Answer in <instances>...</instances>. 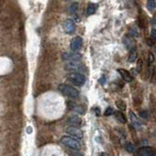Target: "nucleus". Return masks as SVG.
I'll use <instances>...</instances> for the list:
<instances>
[{
	"mask_svg": "<svg viewBox=\"0 0 156 156\" xmlns=\"http://www.w3.org/2000/svg\"><path fill=\"white\" fill-rule=\"evenodd\" d=\"M61 143L65 145L66 147L70 148L72 150H79L81 148V144L76 139L70 138L69 136H63L61 138Z\"/></svg>",
	"mask_w": 156,
	"mask_h": 156,
	"instance_id": "1",
	"label": "nucleus"
},
{
	"mask_svg": "<svg viewBox=\"0 0 156 156\" xmlns=\"http://www.w3.org/2000/svg\"><path fill=\"white\" fill-rule=\"evenodd\" d=\"M59 90L65 96V97L71 98V99H76L79 96V92H78L75 88H73L69 85L66 84H62L59 86Z\"/></svg>",
	"mask_w": 156,
	"mask_h": 156,
	"instance_id": "2",
	"label": "nucleus"
},
{
	"mask_svg": "<svg viewBox=\"0 0 156 156\" xmlns=\"http://www.w3.org/2000/svg\"><path fill=\"white\" fill-rule=\"evenodd\" d=\"M69 81H71L73 84L77 85V86H82V85L85 83V81H86V78L83 75V74H81L79 72H71L68 74V76H67Z\"/></svg>",
	"mask_w": 156,
	"mask_h": 156,
	"instance_id": "3",
	"label": "nucleus"
},
{
	"mask_svg": "<svg viewBox=\"0 0 156 156\" xmlns=\"http://www.w3.org/2000/svg\"><path fill=\"white\" fill-rule=\"evenodd\" d=\"M136 156H156V150L151 146H143L135 152Z\"/></svg>",
	"mask_w": 156,
	"mask_h": 156,
	"instance_id": "4",
	"label": "nucleus"
},
{
	"mask_svg": "<svg viewBox=\"0 0 156 156\" xmlns=\"http://www.w3.org/2000/svg\"><path fill=\"white\" fill-rule=\"evenodd\" d=\"M65 132L68 134L69 136L76 138V140H81L83 138L82 130H80V128H77V127H72V126L67 127Z\"/></svg>",
	"mask_w": 156,
	"mask_h": 156,
	"instance_id": "5",
	"label": "nucleus"
},
{
	"mask_svg": "<svg viewBox=\"0 0 156 156\" xmlns=\"http://www.w3.org/2000/svg\"><path fill=\"white\" fill-rule=\"evenodd\" d=\"M63 60L66 62H79L81 60V55L76 52L72 53H63Z\"/></svg>",
	"mask_w": 156,
	"mask_h": 156,
	"instance_id": "6",
	"label": "nucleus"
},
{
	"mask_svg": "<svg viewBox=\"0 0 156 156\" xmlns=\"http://www.w3.org/2000/svg\"><path fill=\"white\" fill-rule=\"evenodd\" d=\"M63 27L65 33L71 34L74 32V30H75V24H74V22L71 19H67L65 21V23H63Z\"/></svg>",
	"mask_w": 156,
	"mask_h": 156,
	"instance_id": "7",
	"label": "nucleus"
},
{
	"mask_svg": "<svg viewBox=\"0 0 156 156\" xmlns=\"http://www.w3.org/2000/svg\"><path fill=\"white\" fill-rule=\"evenodd\" d=\"M83 44V40L80 36H76L71 39V42H70V49H71L72 52H77L79 49L82 47Z\"/></svg>",
	"mask_w": 156,
	"mask_h": 156,
	"instance_id": "8",
	"label": "nucleus"
},
{
	"mask_svg": "<svg viewBox=\"0 0 156 156\" xmlns=\"http://www.w3.org/2000/svg\"><path fill=\"white\" fill-rule=\"evenodd\" d=\"M66 122L69 126L80 128L81 124H82V120H81V118L78 115H72V116H70V117L67 118Z\"/></svg>",
	"mask_w": 156,
	"mask_h": 156,
	"instance_id": "9",
	"label": "nucleus"
},
{
	"mask_svg": "<svg viewBox=\"0 0 156 156\" xmlns=\"http://www.w3.org/2000/svg\"><path fill=\"white\" fill-rule=\"evenodd\" d=\"M65 69L71 70L73 72H78L82 69V65L78 62H67L65 65Z\"/></svg>",
	"mask_w": 156,
	"mask_h": 156,
	"instance_id": "10",
	"label": "nucleus"
},
{
	"mask_svg": "<svg viewBox=\"0 0 156 156\" xmlns=\"http://www.w3.org/2000/svg\"><path fill=\"white\" fill-rule=\"evenodd\" d=\"M117 71H118L120 75H121L122 79L124 81H126V82H131V81L133 80V76L131 75V73L128 71V70H126L124 68H118L117 69Z\"/></svg>",
	"mask_w": 156,
	"mask_h": 156,
	"instance_id": "11",
	"label": "nucleus"
},
{
	"mask_svg": "<svg viewBox=\"0 0 156 156\" xmlns=\"http://www.w3.org/2000/svg\"><path fill=\"white\" fill-rule=\"evenodd\" d=\"M123 43H124V45L126 46V48L128 49V50H131V49L135 48L134 37L130 36V35H126V36H124V38H123Z\"/></svg>",
	"mask_w": 156,
	"mask_h": 156,
	"instance_id": "12",
	"label": "nucleus"
},
{
	"mask_svg": "<svg viewBox=\"0 0 156 156\" xmlns=\"http://www.w3.org/2000/svg\"><path fill=\"white\" fill-rule=\"evenodd\" d=\"M129 114H130L131 122H132L133 125H134L135 127H137V128H139V127H141V120H140L139 117L137 116L136 113L133 112V111H130Z\"/></svg>",
	"mask_w": 156,
	"mask_h": 156,
	"instance_id": "13",
	"label": "nucleus"
},
{
	"mask_svg": "<svg viewBox=\"0 0 156 156\" xmlns=\"http://www.w3.org/2000/svg\"><path fill=\"white\" fill-rule=\"evenodd\" d=\"M113 114H114L115 118H116V120H117L118 122L122 123V124H125V123L127 122L126 116L123 114L122 111H115V112H113Z\"/></svg>",
	"mask_w": 156,
	"mask_h": 156,
	"instance_id": "14",
	"label": "nucleus"
},
{
	"mask_svg": "<svg viewBox=\"0 0 156 156\" xmlns=\"http://www.w3.org/2000/svg\"><path fill=\"white\" fill-rule=\"evenodd\" d=\"M96 10H97V5L94 4V3H91V4H89L87 7L86 14L88 16H91V15H93V14H95Z\"/></svg>",
	"mask_w": 156,
	"mask_h": 156,
	"instance_id": "15",
	"label": "nucleus"
},
{
	"mask_svg": "<svg viewBox=\"0 0 156 156\" xmlns=\"http://www.w3.org/2000/svg\"><path fill=\"white\" fill-rule=\"evenodd\" d=\"M137 57H138V53H137V50H136V47L133 48V49H131L130 50V55H129V62L130 63H134L135 61H136V59H137Z\"/></svg>",
	"mask_w": 156,
	"mask_h": 156,
	"instance_id": "16",
	"label": "nucleus"
},
{
	"mask_svg": "<svg viewBox=\"0 0 156 156\" xmlns=\"http://www.w3.org/2000/svg\"><path fill=\"white\" fill-rule=\"evenodd\" d=\"M125 149L130 152V153H134L135 150H136V147H135V145L130 143V141H127V143H125Z\"/></svg>",
	"mask_w": 156,
	"mask_h": 156,
	"instance_id": "17",
	"label": "nucleus"
},
{
	"mask_svg": "<svg viewBox=\"0 0 156 156\" xmlns=\"http://www.w3.org/2000/svg\"><path fill=\"white\" fill-rule=\"evenodd\" d=\"M129 35H130V36H132V37H137V36H139V32H138L137 28L135 27L134 26H131L129 27Z\"/></svg>",
	"mask_w": 156,
	"mask_h": 156,
	"instance_id": "18",
	"label": "nucleus"
},
{
	"mask_svg": "<svg viewBox=\"0 0 156 156\" xmlns=\"http://www.w3.org/2000/svg\"><path fill=\"white\" fill-rule=\"evenodd\" d=\"M77 9H78V3L77 2H73L71 5L69 6V13L71 14V15H73V14H75L76 11H77Z\"/></svg>",
	"mask_w": 156,
	"mask_h": 156,
	"instance_id": "19",
	"label": "nucleus"
},
{
	"mask_svg": "<svg viewBox=\"0 0 156 156\" xmlns=\"http://www.w3.org/2000/svg\"><path fill=\"white\" fill-rule=\"evenodd\" d=\"M147 9L148 10H150V11H153V10L155 9V7H156V2H155V0H147Z\"/></svg>",
	"mask_w": 156,
	"mask_h": 156,
	"instance_id": "20",
	"label": "nucleus"
},
{
	"mask_svg": "<svg viewBox=\"0 0 156 156\" xmlns=\"http://www.w3.org/2000/svg\"><path fill=\"white\" fill-rule=\"evenodd\" d=\"M116 105H117V107H118L121 111L125 110V109H126V104L123 101H121V100H119V101L116 102Z\"/></svg>",
	"mask_w": 156,
	"mask_h": 156,
	"instance_id": "21",
	"label": "nucleus"
},
{
	"mask_svg": "<svg viewBox=\"0 0 156 156\" xmlns=\"http://www.w3.org/2000/svg\"><path fill=\"white\" fill-rule=\"evenodd\" d=\"M113 108L112 107H107L106 108V110L104 111V115L105 116H109V115H111V114H113Z\"/></svg>",
	"mask_w": 156,
	"mask_h": 156,
	"instance_id": "22",
	"label": "nucleus"
},
{
	"mask_svg": "<svg viewBox=\"0 0 156 156\" xmlns=\"http://www.w3.org/2000/svg\"><path fill=\"white\" fill-rule=\"evenodd\" d=\"M141 67H143V61H141V60H139V61H138V65H137L138 72L141 71Z\"/></svg>",
	"mask_w": 156,
	"mask_h": 156,
	"instance_id": "23",
	"label": "nucleus"
},
{
	"mask_svg": "<svg viewBox=\"0 0 156 156\" xmlns=\"http://www.w3.org/2000/svg\"><path fill=\"white\" fill-rule=\"evenodd\" d=\"M153 61H154V57H153V55L151 54V53H149V54H148V63H151Z\"/></svg>",
	"mask_w": 156,
	"mask_h": 156,
	"instance_id": "24",
	"label": "nucleus"
},
{
	"mask_svg": "<svg viewBox=\"0 0 156 156\" xmlns=\"http://www.w3.org/2000/svg\"><path fill=\"white\" fill-rule=\"evenodd\" d=\"M71 156H83V154L80 153V152H78L77 150H74V152L71 153Z\"/></svg>",
	"mask_w": 156,
	"mask_h": 156,
	"instance_id": "25",
	"label": "nucleus"
},
{
	"mask_svg": "<svg viewBox=\"0 0 156 156\" xmlns=\"http://www.w3.org/2000/svg\"><path fill=\"white\" fill-rule=\"evenodd\" d=\"M141 117H143V118H147L146 111H141Z\"/></svg>",
	"mask_w": 156,
	"mask_h": 156,
	"instance_id": "26",
	"label": "nucleus"
},
{
	"mask_svg": "<svg viewBox=\"0 0 156 156\" xmlns=\"http://www.w3.org/2000/svg\"><path fill=\"white\" fill-rule=\"evenodd\" d=\"M151 36L153 38H156V29H153L151 31Z\"/></svg>",
	"mask_w": 156,
	"mask_h": 156,
	"instance_id": "27",
	"label": "nucleus"
},
{
	"mask_svg": "<svg viewBox=\"0 0 156 156\" xmlns=\"http://www.w3.org/2000/svg\"><path fill=\"white\" fill-rule=\"evenodd\" d=\"M100 156H110V155L107 154V153H105V152H102V153L100 154Z\"/></svg>",
	"mask_w": 156,
	"mask_h": 156,
	"instance_id": "28",
	"label": "nucleus"
},
{
	"mask_svg": "<svg viewBox=\"0 0 156 156\" xmlns=\"http://www.w3.org/2000/svg\"><path fill=\"white\" fill-rule=\"evenodd\" d=\"M27 133H28V134H30V133H31V128H29V127H28V128H27Z\"/></svg>",
	"mask_w": 156,
	"mask_h": 156,
	"instance_id": "29",
	"label": "nucleus"
},
{
	"mask_svg": "<svg viewBox=\"0 0 156 156\" xmlns=\"http://www.w3.org/2000/svg\"><path fill=\"white\" fill-rule=\"evenodd\" d=\"M104 77H102V79H101V83H102V84H104Z\"/></svg>",
	"mask_w": 156,
	"mask_h": 156,
	"instance_id": "30",
	"label": "nucleus"
}]
</instances>
